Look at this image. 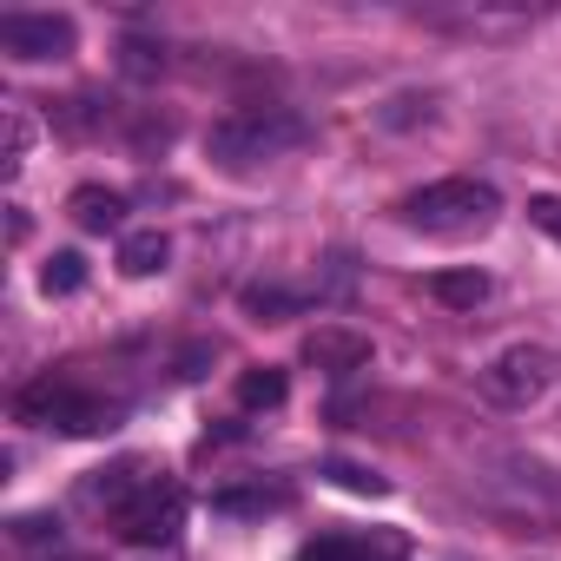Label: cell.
Masks as SVG:
<instances>
[{"instance_id":"15","label":"cell","mask_w":561,"mask_h":561,"mask_svg":"<svg viewBox=\"0 0 561 561\" xmlns=\"http://www.w3.org/2000/svg\"><path fill=\"white\" fill-rule=\"evenodd\" d=\"M119 67H126L133 80H152V73H165V47H152V41H126V47H119Z\"/></svg>"},{"instance_id":"20","label":"cell","mask_w":561,"mask_h":561,"mask_svg":"<svg viewBox=\"0 0 561 561\" xmlns=\"http://www.w3.org/2000/svg\"><path fill=\"white\" fill-rule=\"evenodd\" d=\"M14 535H21V541H47V535L60 541V522H54V515H21V522H14Z\"/></svg>"},{"instance_id":"6","label":"cell","mask_w":561,"mask_h":561,"mask_svg":"<svg viewBox=\"0 0 561 561\" xmlns=\"http://www.w3.org/2000/svg\"><path fill=\"white\" fill-rule=\"evenodd\" d=\"M80 41V27L67 14H0V47H8L14 60L41 67V60H67Z\"/></svg>"},{"instance_id":"1","label":"cell","mask_w":561,"mask_h":561,"mask_svg":"<svg viewBox=\"0 0 561 561\" xmlns=\"http://www.w3.org/2000/svg\"><path fill=\"white\" fill-rule=\"evenodd\" d=\"M305 139H311L305 113H291V106H244V113H225V119L205 133V152H211L225 172H251V165H264V159L298 152Z\"/></svg>"},{"instance_id":"14","label":"cell","mask_w":561,"mask_h":561,"mask_svg":"<svg viewBox=\"0 0 561 561\" xmlns=\"http://www.w3.org/2000/svg\"><path fill=\"white\" fill-rule=\"evenodd\" d=\"M298 561H370V548L351 541V535H318V541L298 548Z\"/></svg>"},{"instance_id":"11","label":"cell","mask_w":561,"mask_h":561,"mask_svg":"<svg viewBox=\"0 0 561 561\" xmlns=\"http://www.w3.org/2000/svg\"><path fill=\"white\" fill-rule=\"evenodd\" d=\"M285 397H291V377L271 370V364H257V370L238 377V403H244V410H277Z\"/></svg>"},{"instance_id":"9","label":"cell","mask_w":561,"mask_h":561,"mask_svg":"<svg viewBox=\"0 0 561 561\" xmlns=\"http://www.w3.org/2000/svg\"><path fill=\"white\" fill-rule=\"evenodd\" d=\"M165 257H172L165 231H126L119 238V271L126 277H152V271H165Z\"/></svg>"},{"instance_id":"17","label":"cell","mask_w":561,"mask_h":561,"mask_svg":"<svg viewBox=\"0 0 561 561\" xmlns=\"http://www.w3.org/2000/svg\"><path fill=\"white\" fill-rule=\"evenodd\" d=\"M211 508H225V515H238V508H285V489H225Z\"/></svg>"},{"instance_id":"13","label":"cell","mask_w":561,"mask_h":561,"mask_svg":"<svg viewBox=\"0 0 561 561\" xmlns=\"http://www.w3.org/2000/svg\"><path fill=\"white\" fill-rule=\"evenodd\" d=\"M80 285H87V257H80V251H54V257L41 264V291H47V298H73Z\"/></svg>"},{"instance_id":"7","label":"cell","mask_w":561,"mask_h":561,"mask_svg":"<svg viewBox=\"0 0 561 561\" xmlns=\"http://www.w3.org/2000/svg\"><path fill=\"white\" fill-rule=\"evenodd\" d=\"M305 364H318V370H331V377H351V370H364L370 364V337H357V331H311L305 337Z\"/></svg>"},{"instance_id":"16","label":"cell","mask_w":561,"mask_h":561,"mask_svg":"<svg viewBox=\"0 0 561 561\" xmlns=\"http://www.w3.org/2000/svg\"><path fill=\"white\" fill-rule=\"evenodd\" d=\"M324 476L337 489H351V495H383V476H370L364 462H324Z\"/></svg>"},{"instance_id":"3","label":"cell","mask_w":561,"mask_h":561,"mask_svg":"<svg viewBox=\"0 0 561 561\" xmlns=\"http://www.w3.org/2000/svg\"><path fill=\"white\" fill-rule=\"evenodd\" d=\"M21 416L27 423H47L60 436H106V430H119L126 403L119 397H93L73 377H41V383L21 390Z\"/></svg>"},{"instance_id":"12","label":"cell","mask_w":561,"mask_h":561,"mask_svg":"<svg viewBox=\"0 0 561 561\" xmlns=\"http://www.w3.org/2000/svg\"><path fill=\"white\" fill-rule=\"evenodd\" d=\"M244 318H257V324H277V318H298V291H285V285H244Z\"/></svg>"},{"instance_id":"19","label":"cell","mask_w":561,"mask_h":561,"mask_svg":"<svg viewBox=\"0 0 561 561\" xmlns=\"http://www.w3.org/2000/svg\"><path fill=\"white\" fill-rule=\"evenodd\" d=\"M528 225H541L561 244V198H528Z\"/></svg>"},{"instance_id":"10","label":"cell","mask_w":561,"mask_h":561,"mask_svg":"<svg viewBox=\"0 0 561 561\" xmlns=\"http://www.w3.org/2000/svg\"><path fill=\"white\" fill-rule=\"evenodd\" d=\"M430 298L449 305V311H476V305L489 298V277H482L476 264H469V271H436V277H430Z\"/></svg>"},{"instance_id":"2","label":"cell","mask_w":561,"mask_h":561,"mask_svg":"<svg viewBox=\"0 0 561 561\" xmlns=\"http://www.w3.org/2000/svg\"><path fill=\"white\" fill-rule=\"evenodd\" d=\"M495 211H502V198H495V185H482V179H436V185H423V192H410V198L397 205V218L416 225V231H430V238L489 231Z\"/></svg>"},{"instance_id":"8","label":"cell","mask_w":561,"mask_h":561,"mask_svg":"<svg viewBox=\"0 0 561 561\" xmlns=\"http://www.w3.org/2000/svg\"><path fill=\"white\" fill-rule=\"evenodd\" d=\"M67 211H73L80 231H119V225H126V192H113V185H80V192L67 198Z\"/></svg>"},{"instance_id":"5","label":"cell","mask_w":561,"mask_h":561,"mask_svg":"<svg viewBox=\"0 0 561 561\" xmlns=\"http://www.w3.org/2000/svg\"><path fill=\"white\" fill-rule=\"evenodd\" d=\"M185 522V489L172 476H146L126 502H119V535L133 548H165Z\"/></svg>"},{"instance_id":"4","label":"cell","mask_w":561,"mask_h":561,"mask_svg":"<svg viewBox=\"0 0 561 561\" xmlns=\"http://www.w3.org/2000/svg\"><path fill=\"white\" fill-rule=\"evenodd\" d=\"M548 377H554V357H548L541 344H508L502 357H489V364L476 370V390H482L495 410H528V403L548 390Z\"/></svg>"},{"instance_id":"18","label":"cell","mask_w":561,"mask_h":561,"mask_svg":"<svg viewBox=\"0 0 561 561\" xmlns=\"http://www.w3.org/2000/svg\"><path fill=\"white\" fill-rule=\"evenodd\" d=\"M27 139H34L27 113H8V172H21V159H27Z\"/></svg>"}]
</instances>
